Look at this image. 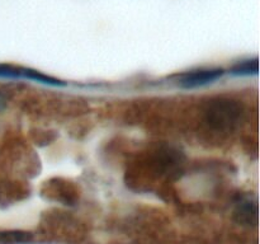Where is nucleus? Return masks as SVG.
I'll return each instance as SVG.
<instances>
[{
    "mask_svg": "<svg viewBox=\"0 0 260 244\" xmlns=\"http://www.w3.org/2000/svg\"><path fill=\"white\" fill-rule=\"evenodd\" d=\"M22 78L30 79V80L40 81V83L45 84H52V85H63V83L58 79L51 78V76L45 75V74L40 73V71L30 70V69H22Z\"/></svg>",
    "mask_w": 260,
    "mask_h": 244,
    "instance_id": "4",
    "label": "nucleus"
},
{
    "mask_svg": "<svg viewBox=\"0 0 260 244\" xmlns=\"http://www.w3.org/2000/svg\"><path fill=\"white\" fill-rule=\"evenodd\" d=\"M0 78H22V69L0 64Z\"/></svg>",
    "mask_w": 260,
    "mask_h": 244,
    "instance_id": "5",
    "label": "nucleus"
},
{
    "mask_svg": "<svg viewBox=\"0 0 260 244\" xmlns=\"http://www.w3.org/2000/svg\"><path fill=\"white\" fill-rule=\"evenodd\" d=\"M259 71V60L258 57L251 58V60H245L243 63L236 64L235 66H233L230 70L231 74L234 75H255Z\"/></svg>",
    "mask_w": 260,
    "mask_h": 244,
    "instance_id": "3",
    "label": "nucleus"
},
{
    "mask_svg": "<svg viewBox=\"0 0 260 244\" xmlns=\"http://www.w3.org/2000/svg\"><path fill=\"white\" fill-rule=\"evenodd\" d=\"M223 74H225V71L221 68L196 70L189 74H185L179 80V84L183 88H197V86H202L206 85V84H210L218 80L220 78H222Z\"/></svg>",
    "mask_w": 260,
    "mask_h": 244,
    "instance_id": "1",
    "label": "nucleus"
},
{
    "mask_svg": "<svg viewBox=\"0 0 260 244\" xmlns=\"http://www.w3.org/2000/svg\"><path fill=\"white\" fill-rule=\"evenodd\" d=\"M33 236L29 231L24 230H3L0 231V244H24L32 241Z\"/></svg>",
    "mask_w": 260,
    "mask_h": 244,
    "instance_id": "2",
    "label": "nucleus"
}]
</instances>
